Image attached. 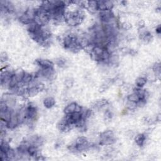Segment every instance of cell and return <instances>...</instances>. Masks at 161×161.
Listing matches in <instances>:
<instances>
[{
    "label": "cell",
    "mask_w": 161,
    "mask_h": 161,
    "mask_svg": "<svg viewBox=\"0 0 161 161\" xmlns=\"http://www.w3.org/2000/svg\"><path fill=\"white\" fill-rule=\"evenodd\" d=\"M111 54L106 47L100 45H94L91 50L92 58L96 61L103 63L110 62Z\"/></svg>",
    "instance_id": "1"
},
{
    "label": "cell",
    "mask_w": 161,
    "mask_h": 161,
    "mask_svg": "<svg viewBox=\"0 0 161 161\" xmlns=\"http://www.w3.org/2000/svg\"><path fill=\"white\" fill-rule=\"evenodd\" d=\"M85 17L84 12L81 10L66 12L64 15V20L69 26L76 27L80 25Z\"/></svg>",
    "instance_id": "2"
},
{
    "label": "cell",
    "mask_w": 161,
    "mask_h": 161,
    "mask_svg": "<svg viewBox=\"0 0 161 161\" xmlns=\"http://www.w3.org/2000/svg\"><path fill=\"white\" fill-rule=\"evenodd\" d=\"M63 44L65 48L74 52H76L82 48L79 43L78 37L73 34L66 35L63 40Z\"/></svg>",
    "instance_id": "3"
},
{
    "label": "cell",
    "mask_w": 161,
    "mask_h": 161,
    "mask_svg": "<svg viewBox=\"0 0 161 161\" xmlns=\"http://www.w3.org/2000/svg\"><path fill=\"white\" fill-rule=\"evenodd\" d=\"M115 137L112 130L104 131L100 135V144L103 145H112L115 142Z\"/></svg>",
    "instance_id": "4"
},
{
    "label": "cell",
    "mask_w": 161,
    "mask_h": 161,
    "mask_svg": "<svg viewBox=\"0 0 161 161\" xmlns=\"http://www.w3.org/2000/svg\"><path fill=\"white\" fill-rule=\"evenodd\" d=\"M76 151H83L86 150L89 147V143L87 138L84 137H80L78 138L74 144Z\"/></svg>",
    "instance_id": "5"
},
{
    "label": "cell",
    "mask_w": 161,
    "mask_h": 161,
    "mask_svg": "<svg viewBox=\"0 0 161 161\" xmlns=\"http://www.w3.org/2000/svg\"><path fill=\"white\" fill-rule=\"evenodd\" d=\"M81 106L76 103H71L67 105L64 110V113L66 115H69L74 112H82Z\"/></svg>",
    "instance_id": "6"
},
{
    "label": "cell",
    "mask_w": 161,
    "mask_h": 161,
    "mask_svg": "<svg viewBox=\"0 0 161 161\" xmlns=\"http://www.w3.org/2000/svg\"><path fill=\"white\" fill-rule=\"evenodd\" d=\"M99 17L103 23H110L114 18V14L112 10L101 11L99 13Z\"/></svg>",
    "instance_id": "7"
},
{
    "label": "cell",
    "mask_w": 161,
    "mask_h": 161,
    "mask_svg": "<svg viewBox=\"0 0 161 161\" xmlns=\"http://www.w3.org/2000/svg\"><path fill=\"white\" fill-rule=\"evenodd\" d=\"M37 115V110L36 107L33 105L29 104L25 108V120L30 121L35 118Z\"/></svg>",
    "instance_id": "8"
},
{
    "label": "cell",
    "mask_w": 161,
    "mask_h": 161,
    "mask_svg": "<svg viewBox=\"0 0 161 161\" xmlns=\"http://www.w3.org/2000/svg\"><path fill=\"white\" fill-rule=\"evenodd\" d=\"M113 6V3L111 1H97L98 10L99 12L112 10Z\"/></svg>",
    "instance_id": "9"
},
{
    "label": "cell",
    "mask_w": 161,
    "mask_h": 161,
    "mask_svg": "<svg viewBox=\"0 0 161 161\" xmlns=\"http://www.w3.org/2000/svg\"><path fill=\"white\" fill-rule=\"evenodd\" d=\"M18 124H20V121H19V119H18V114L15 113L14 112H13L11 119L7 123L6 126H7V127H8L9 128H14L17 126H18Z\"/></svg>",
    "instance_id": "10"
},
{
    "label": "cell",
    "mask_w": 161,
    "mask_h": 161,
    "mask_svg": "<svg viewBox=\"0 0 161 161\" xmlns=\"http://www.w3.org/2000/svg\"><path fill=\"white\" fill-rule=\"evenodd\" d=\"M37 64L42 69H48L53 68V64L49 60L38 59L37 61Z\"/></svg>",
    "instance_id": "11"
},
{
    "label": "cell",
    "mask_w": 161,
    "mask_h": 161,
    "mask_svg": "<svg viewBox=\"0 0 161 161\" xmlns=\"http://www.w3.org/2000/svg\"><path fill=\"white\" fill-rule=\"evenodd\" d=\"M84 7L87 8V10L89 11L91 13H94L98 11V7H97V1H91V2H86Z\"/></svg>",
    "instance_id": "12"
},
{
    "label": "cell",
    "mask_w": 161,
    "mask_h": 161,
    "mask_svg": "<svg viewBox=\"0 0 161 161\" xmlns=\"http://www.w3.org/2000/svg\"><path fill=\"white\" fill-rule=\"evenodd\" d=\"M56 100L52 97H47L43 100V105L47 108H51L55 105Z\"/></svg>",
    "instance_id": "13"
},
{
    "label": "cell",
    "mask_w": 161,
    "mask_h": 161,
    "mask_svg": "<svg viewBox=\"0 0 161 161\" xmlns=\"http://www.w3.org/2000/svg\"><path fill=\"white\" fill-rule=\"evenodd\" d=\"M33 76L31 74L25 72L24 74H23L22 81L21 83L23 85L29 84L33 81Z\"/></svg>",
    "instance_id": "14"
},
{
    "label": "cell",
    "mask_w": 161,
    "mask_h": 161,
    "mask_svg": "<svg viewBox=\"0 0 161 161\" xmlns=\"http://www.w3.org/2000/svg\"><path fill=\"white\" fill-rule=\"evenodd\" d=\"M135 141L138 146H140V147L143 146V144L145 143V141H146L145 135L143 134V133H140V134L137 135L136 136L135 138Z\"/></svg>",
    "instance_id": "15"
},
{
    "label": "cell",
    "mask_w": 161,
    "mask_h": 161,
    "mask_svg": "<svg viewBox=\"0 0 161 161\" xmlns=\"http://www.w3.org/2000/svg\"><path fill=\"white\" fill-rule=\"evenodd\" d=\"M147 80L146 78L140 77L138 79H137L135 83L138 88H142V87H143L145 85V84L147 83Z\"/></svg>",
    "instance_id": "16"
},
{
    "label": "cell",
    "mask_w": 161,
    "mask_h": 161,
    "mask_svg": "<svg viewBox=\"0 0 161 161\" xmlns=\"http://www.w3.org/2000/svg\"><path fill=\"white\" fill-rule=\"evenodd\" d=\"M10 149L9 144L5 142L2 140L1 141V145H0V150H1L2 152L4 153H7Z\"/></svg>",
    "instance_id": "17"
},
{
    "label": "cell",
    "mask_w": 161,
    "mask_h": 161,
    "mask_svg": "<svg viewBox=\"0 0 161 161\" xmlns=\"http://www.w3.org/2000/svg\"><path fill=\"white\" fill-rule=\"evenodd\" d=\"M108 104V101L106 100V99H101L99 100L98 101H97L95 104L94 107L96 108H101L103 107H104V106L107 105Z\"/></svg>",
    "instance_id": "18"
},
{
    "label": "cell",
    "mask_w": 161,
    "mask_h": 161,
    "mask_svg": "<svg viewBox=\"0 0 161 161\" xmlns=\"http://www.w3.org/2000/svg\"><path fill=\"white\" fill-rule=\"evenodd\" d=\"M153 70L157 76H159L160 74V63H156L153 67Z\"/></svg>",
    "instance_id": "19"
},
{
    "label": "cell",
    "mask_w": 161,
    "mask_h": 161,
    "mask_svg": "<svg viewBox=\"0 0 161 161\" xmlns=\"http://www.w3.org/2000/svg\"><path fill=\"white\" fill-rule=\"evenodd\" d=\"M65 63H66V61L63 59H59L58 61H57V64L60 67H63L65 65Z\"/></svg>",
    "instance_id": "20"
},
{
    "label": "cell",
    "mask_w": 161,
    "mask_h": 161,
    "mask_svg": "<svg viewBox=\"0 0 161 161\" xmlns=\"http://www.w3.org/2000/svg\"><path fill=\"white\" fill-rule=\"evenodd\" d=\"M8 59V57L7 56V54L5 53H2V56H1V59H2V62L3 61H6Z\"/></svg>",
    "instance_id": "21"
},
{
    "label": "cell",
    "mask_w": 161,
    "mask_h": 161,
    "mask_svg": "<svg viewBox=\"0 0 161 161\" xmlns=\"http://www.w3.org/2000/svg\"><path fill=\"white\" fill-rule=\"evenodd\" d=\"M105 117L106 118H108L110 119L112 118V113L110 112H106V113H105Z\"/></svg>",
    "instance_id": "22"
},
{
    "label": "cell",
    "mask_w": 161,
    "mask_h": 161,
    "mask_svg": "<svg viewBox=\"0 0 161 161\" xmlns=\"http://www.w3.org/2000/svg\"><path fill=\"white\" fill-rule=\"evenodd\" d=\"M160 30H161V28H160V25H158V27H156V29H155L156 32H157L158 34H160Z\"/></svg>",
    "instance_id": "23"
}]
</instances>
